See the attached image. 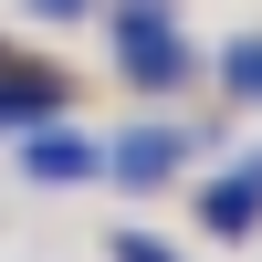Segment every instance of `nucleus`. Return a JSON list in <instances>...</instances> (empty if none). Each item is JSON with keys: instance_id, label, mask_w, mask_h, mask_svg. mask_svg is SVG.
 I'll list each match as a JSON object with an SVG mask.
<instances>
[{"instance_id": "f03ea898", "label": "nucleus", "mask_w": 262, "mask_h": 262, "mask_svg": "<svg viewBox=\"0 0 262 262\" xmlns=\"http://www.w3.org/2000/svg\"><path fill=\"white\" fill-rule=\"evenodd\" d=\"M74 116V84H63V63H32L0 42V137H32V126Z\"/></svg>"}, {"instance_id": "423d86ee", "label": "nucleus", "mask_w": 262, "mask_h": 262, "mask_svg": "<svg viewBox=\"0 0 262 262\" xmlns=\"http://www.w3.org/2000/svg\"><path fill=\"white\" fill-rule=\"evenodd\" d=\"M221 84H231L242 105H262V32H242V42L221 53Z\"/></svg>"}, {"instance_id": "7ed1b4c3", "label": "nucleus", "mask_w": 262, "mask_h": 262, "mask_svg": "<svg viewBox=\"0 0 262 262\" xmlns=\"http://www.w3.org/2000/svg\"><path fill=\"white\" fill-rule=\"evenodd\" d=\"M21 179H32V189H95L105 179V137H84L74 116L32 126V137H21Z\"/></svg>"}, {"instance_id": "20e7f679", "label": "nucleus", "mask_w": 262, "mask_h": 262, "mask_svg": "<svg viewBox=\"0 0 262 262\" xmlns=\"http://www.w3.org/2000/svg\"><path fill=\"white\" fill-rule=\"evenodd\" d=\"M179 168H189V137H179V126H126V137L105 147V179H116V189H168Z\"/></svg>"}, {"instance_id": "f257e3e1", "label": "nucleus", "mask_w": 262, "mask_h": 262, "mask_svg": "<svg viewBox=\"0 0 262 262\" xmlns=\"http://www.w3.org/2000/svg\"><path fill=\"white\" fill-rule=\"evenodd\" d=\"M116 74L137 84V95H179V84L200 74V53H189V32H179L168 0H126L116 11Z\"/></svg>"}, {"instance_id": "6e6552de", "label": "nucleus", "mask_w": 262, "mask_h": 262, "mask_svg": "<svg viewBox=\"0 0 262 262\" xmlns=\"http://www.w3.org/2000/svg\"><path fill=\"white\" fill-rule=\"evenodd\" d=\"M21 11H32V21H84L95 0H21Z\"/></svg>"}, {"instance_id": "0eeeda50", "label": "nucleus", "mask_w": 262, "mask_h": 262, "mask_svg": "<svg viewBox=\"0 0 262 262\" xmlns=\"http://www.w3.org/2000/svg\"><path fill=\"white\" fill-rule=\"evenodd\" d=\"M105 252H116V262H179V242H158V231H116Z\"/></svg>"}, {"instance_id": "39448f33", "label": "nucleus", "mask_w": 262, "mask_h": 262, "mask_svg": "<svg viewBox=\"0 0 262 262\" xmlns=\"http://www.w3.org/2000/svg\"><path fill=\"white\" fill-rule=\"evenodd\" d=\"M200 221L221 231V242H252V221H262V179H252V168L210 179V189H200Z\"/></svg>"}]
</instances>
